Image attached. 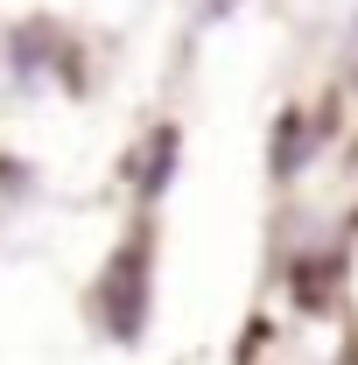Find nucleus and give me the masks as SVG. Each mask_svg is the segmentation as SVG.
Listing matches in <instances>:
<instances>
[{"mask_svg":"<svg viewBox=\"0 0 358 365\" xmlns=\"http://www.w3.org/2000/svg\"><path fill=\"white\" fill-rule=\"evenodd\" d=\"M98 317H106V330L120 344L140 337V323H148V239H127L113 253V267L98 281Z\"/></svg>","mask_w":358,"mask_h":365,"instance_id":"nucleus-1","label":"nucleus"}]
</instances>
